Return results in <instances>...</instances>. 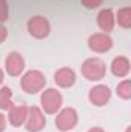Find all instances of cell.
Segmentation results:
<instances>
[{
    "label": "cell",
    "instance_id": "1",
    "mask_svg": "<svg viewBox=\"0 0 131 132\" xmlns=\"http://www.w3.org/2000/svg\"><path fill=\"white\" fill-rule=\"evenodd\" d=\"M46 85V78L45 75L37 71V69H31L28 72H25V75L22 77L20 86L26 94H37L39 91H42Z\"/></svg>",
    "mask_w": 131,
    "mask_h": 132
},
{
    "label": "cell",
    "instance_id": "2",
    "mask_svg": "<svg viewBox=\"0 0 131 132\" xmlns=\"http://www.w3.org/2000/svg\"><path fill=\"white\" fill-rule=\"evenodd\" d=\"M82 75L90 80V81H97V80H102L105 77V72H106V66L105 63L100 60V59H86L83 63H82Z\"/></svg>",
    "mask_w": 131,
    "mask_h": 132
},
{
    "label": "cell",
    "instance_id": "3",
    "mask_svg": "<svg viewBox=\"0 0 131 132\" xmlns=\"http://www.w3.org/2000/svg\"><path fill=\"white\" fill-rule=\"evenodd\" d=\"M62 101H63L62 94H60L57 89H53V88L43 91L42 95H40L42 108H43V111H45L46 114H56V112L60 109Z\"/></svg>",
    "mask_w": 131,
    "mask_h": 132
},
{
    "label": "cell",
    "instance_id": "4",
    "mask_svg": "<svg viewBox=\"0 0 131 132\" xmlns=\"http://www.w3.org/2000/svg\"><path fill=\"white\" fill-rule=\"evenodd\" d=\"M26 28H28V32L31 34L34 38H45L49 34L51 25H49L48 19H45L43 15H34L28 20Z\"/></svg>",
    "mask_w": 131,
    "mask_h": 132
},
{
    "label": "cell",
    "instance_id": "5",
    "mask_svg": "<svg viewBox=\"0 0 131 132\" xmlns=\"http://www.w3.org/2000/svg\"><path fill=\"white\" fill-rule=\"evenodd\" d=\"M25 123H26V131L28 132H40L46 125V118H45L40 108L33 106V108H28V115H26Z\"/></svg>",
    "mask_w": 131,
    "mask_h": 132
},
{
    "label": "cell",
    "instance_id": "6",
    "mask_svg": "<svg viewBox=\"0 0 131 132\" xmlns=\"http://www.w3.org/2000/svg\"><path fill=\"white\" fill-rule=\"evenodd\" d=\"M77 120H79V117H77L76 109H72V108H65V109H62V111L57 114L56 126H57L59 131H63V132L71 131V129L77 125Z\"/></svg>",
    "mask_w": 131,
    "mask_h": 132
},
{
    "label": "cell",
    "instance_id": "7",
    "mask_svg": "<svg viewBox=\"0 0 131 132\" xmlns=\"http://www.w3.org/2000/svg\"><path fill=\"white\" fill-rule=\"evenodd\" d=\"M88 46L94 52H106L113 48V38L106 32H96L88 38Z\"/></svg>",
    "mask_w": 131,
    "mask_h": 132
},
{
    "label": "cell",
    "instance_id": "8",
    "mask_svg": "<svg viewBox=\"0 0 131 132\" xmlns=\"http://www.w3.org/2000/svg\"><path fill=\"white\" fill-rule=\"evenodd\" d=\"M5 66H6V72L12 77H17L23 72L25 69V60L22 57V54L19 52H9L6 60H5Z\"/></svg>",
    "mask_w": 131,
    "mask_h": 132
},
{
    "label": "cell",
    "instance_id": "9",
    "mask_svg": "<svg viewBox=\"0 0 131 132\" xmlns=\"http://www.w3.org/2000/svg\"><path fill=\"white\" fill-rule=\"evenodd\" d=\"M90 101L94 106H105L111 98V91L106 85H97L90 89Z\"/></svg>",
    "mask_w": 131,
    "mask_h": 132
},
{
    "label": "cell",
    "instance_id": "10",
    "mask_svg": "<svg viewBox=\"0 0 131 132\" xmlns=\"http://www.w3.org/2000/svg\"><path fill=\"white\" fill-rule=\"evenodd\" d=\"M54 81L60 88H69L76 81V72L71 68H60L54 74Z\"/></svg>",
    "mask_w": 131,
    "mask_h": 132
},
{
    "label": "cell",
    "instance_id": "11",
    "mask_svg": "<svg viewBox=\"0 0 131 132\" xmlns=\"http://www.w3.org/2000/svg\"><path fill=\"white\" fill-rule=\"evenodd\" d=\"M26 115H28V106L26 104H20V106H12L9 109V123L16 128L22 126L26 121Z\"/></svg>",
    "mask_w": 131,
    "mask_h": 132
},
{
    "label": "cell",
    "instance_id": "12",
    "mask_svg": "<svg viewBox=\"0 0 131 132\" xmlns=\"http://www.w3.org/2000/svg\"><path fill=\"white\" fill-rule=\"evenodd\" d=\"M97 25L99 28L106 34L110 31H113V28H114V14H113V11L110 8L102 9L97 14Z\"/></svg>",
    "mask_w": 131,
    "mask_h": 132
},
{
    "label": "cell",
    "instance_id": "13",
    "mask_svg": "<svg viewBox=\"0 0 131 132\" xmlns=\"http://www.w3.org/2000/svg\"><path fill=\"white\" fill-rule=\"evenodd\" d=\"M111 72L116 77H125L130 72V60L123 55H119L111 63Z\"/></svg>",
    "mask_w": 131,
    "mask_h": 132
},
{
    "label": "cell",
    "instance_id": "14",
    "mask_svg": "<svg viewBox=\"0 0 131 132\" xmlns=\"http://www.w3.org/2000/svg\"><path fill=\"white\" fill-rule=\"evenodd\" d=\"M0 108L3 111H8L12 108V92L8 86H3L0 89Z\"/></svg>",
    "mask_w": 131,
    "mask_h": 132
},
{
    "label": "cell",
    "instance_id": "15",
    "mask_svg": "<svg viewBox=\"0 0 131 132\" xmlns=\"http://www.w3.org/2000/svg\"><path fill=\"white\" fill-rule=\"evenodd\" d=\"M117 22L125 29L131 28V8L130 6L119 9V12H117Z\"/></svg>",
    "mask_w": 131,
    "mask_h": 132
},
{
    "label": "cell",
    "instance_id": "16",
    "mask_svg": "<svg viewBox=\"0 0 131 132\" xmlns=\"http://www.w3.org/2000/svg\"><path fill=\"white\" fill-rule=\"evenodd\" d=\"M117 95L123 100H128L131 97V81L123 80L122 83L117 85Z\"/></svg>",
    "mask_w": 131,
    "mask_h": 132
},
{
    "label": "cell",
    "instance_id": "17",
    "mask_svg": "<svg viewBox=\"0 0 131 132\" xmlns=\"http://www.w3.org/2000/svg\"><path fill=\"white\" fill-rule=\"evenodd\" d=\"M9 17V8L6 0H0V22H6Z\"/></svg>",
    "mask_w": 131,
    "mask_h": 132
},
{
    "label": "cell",
    "instance_id": "18",
    "mask_svg": "<svg viewBox=\"0 0 131 132\" xmlns=\"http://www.w3.org/2000/svg\"><path fill=\"white\" fill-rule=\"evenodd\" d=\"M80 2L88 9H94V8H97V6H100L103 3V0H80Z\"/></svg>",
    "mask_w": 131,
    "mask_h": 132
},
{
    "label": "cell",
    "instance_id": "19",
    "mask_svg": "<svg viewBox=\"0 0 131 132\" xmlns=\"http://www.w3.org/2000/svg\"><path fill=\"white\" fill-rule=\"evenodd\" d=\"M6 35H8V31H6V28H5V26L0 23V43H2V42H5Z\"/></svg>",
    "mask_w": 131,
    "mask_h": 132
},
{
    "label": "cell",
    "instance_id": "20",
    "mask_svg": "<svg viewBox=\"0 0 131 132\" xmlns=\"http://www.w3.org/2000/svg\"><path fill=\"white\" fill-rule=\"evenodd\" d=\"M5 128H6V120H5V115L0 114V132L5 131Z\"/></svg>",
    "mask_w": 131,
    "mask_h": 132
},
{
    "label": "cell",
    "instance_id": "21",
    "mask_svg": "<svg viewBox=\"0 0 131 132\" xmlns=\"http://www.w3.org/2000/svg\"><path fill=\"white\" fill-rule=\"evenodd\" d=\"M88 132H105V131H103L102 128H91Z\"/></svg>",
    "mask_w": 131,
    "mask_h": 132
},
{
    "label": "cell",
    "instance_id": "22",
    "mask_svg": "<svg viewBox=\"0 0 131 132\" xmlns=\"http://www.w3.org/2000/svg\"><path fill=\"white\" fill-rule=\"evenodd\" d=\"M2 83H3V71L0 69V85H2Z\"/></svg>",
    "mask_w": 131,
    "mask_h": 132
},
{
    "label": "cell",
    "instance_id": "23",
    "mask_svg": "<svg viewBox=\"0 0 131 132\" xmlns=\"http://www.w3.org/2000/svg\"><path fill=\"white\" fill-rule=\"evenodd\" d=\"M125 132H131V128H127V131Z\"/></svg>",
    "mask_w": 131,
    "mask_h": 132
}]
</instances>
